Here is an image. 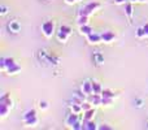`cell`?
Wrapping results in <instances>:
<instances>
[{"label": "cell", "mask_w": 148, "mask_h": 130, "mask_svg": "<svg viewBox=\"0 0 148 130\" xmlns=\"http://www.w3.org/2000/svg\"><path fill=\"white\" fill-rule=\"evenodd\" d=\"M21 72V66L18 65V64H16V65H13V66H10L9 69H8L5 73L7 74H9V76H14V74H17V73H20Z\"/></svg>", "instance_id": "cell-19"}, {"label": "cell", "mask_w": 148, "mask_h": 130, "mask_svg": "<svg viewBox=\"0 0 148 130\" xmlns=\"http://www.w3.org/2000/svg\"><path fill=\"white\" fill-rule=\"evenodd\" d=\"M143 29H144V31H146V36L148 38V23H146V25L143 26Z\"/></svg>", "instance_id": "cell-37"}, {"label": "cell", "mask_w": 148, "mask_h": 130, "mask_svg": "<svg viewBox=\"0 0 148 130\" xmlns=\"http://www.w3.org/2000/svg\"><path fill=\"white\" fill-rule=\"evenodd\" d=\"M99 130H112V126H109L108 124H101L99 125Z\"/></svg>", "instance_id": "cell-32"}, {"label": "cell", "mask_w": 148, "mask_h": 130, "mask_svg": "<svg viewBox=\"0 0 148 130\" xmlns=\"http://www.w3.org/2000/svg\"><path fill=\"white\" fill-rule=\"evenodd\" d=\"M83 129H86V130H97L99 126H97V124L95 122L94 120H90V121L83 120L82 121V130Z\"/></svg>", "instance_id": "cell-8"}, {"label": "cell", "mask_w": 148, "mask_h": 130, "mask_svg": "<svg viewBox=\"0 0 148 130\" xmlns=\"http://www.w3.org/2000/svg\"><path fill=\"white\" fill-rule=\"evenodd\" d=\"M73 130H82V122H81V120H79L78 122H77L75 125L73 126Z\"/></svg>", "instance_id": "cell-34"}, {"label": "cell", "mask_w": 148, "mask_h": 130, "mask_svg": "<svg viewBox=\"0 0 148 130\" xmlns=\"http://www.w3.org/2000/svg\"><path fill=\"white\" fill-rule=\"evenodd\" d=\"M40 30H42V34H43L47 39H49L53 35H56V23H55L53 20H47L42 23Z\"/></svg>", "instance_id": "cell-1"}, {"label": "cell", "mask_w": 148, "mask_h": 130, "mask_svg": "<svg viewBox=\"0 0 148 130\" xmlns=\"http://www.w3.org/2000/svg\"><path fill=\"white\" fill-rule=\"evenodd\" d=\"M125 14H126V17H127L129 21L133 20V16H134V5H133V3H131V1H129V3H126V4H125Z\"/></svg>", "instance_id": "cell-11"}, {"label": "cell", "mask_w": 148, "mask_h": 130, "mask_svg": "<svg viewBox=\"0 0 148 130\" xmlns=\"http://www.w3.org/2000/svg\"><path fill=\"white\" fill-rule=\"evenodd\" d=\"M38 122H39V120H38V117H36V116H34V117H31V118H29V120L23 121V124H25V125H27V126H36V125H38Z\"/></svg>", "instance_id": "cell-22"}, {"label": "cell", "mask_w": 148, "mask_h": 130, "mask_svg": "<svg viewBox=\"0 0 148 130\" xmlns=\"http://www.w3.org/2000/svg\"><path fill=\"white\" fill-rule=\"evenodd\" d=\"M136 38L138 39H143V38H147L146 36V31H144V29H143V26L142 28H138L136 29Z\"/></svg>", "instance_id": "cell-25"}, {"label": "cell", "mask_w": 148, "mask_h": 130, "mask_svg": "<svg viewBox=\"0 0 148 130\" xmlns=\"http://www.w3.org/2000/svg\"><path fill=\"white\" fill-rule=\"evenodd\" d=\"M34 116H36V111H35V109H29V111H26V112L23 113V116H22V121L29 120V118L34 117Z\"/></svg>", "instance_id": "cell-20"}, {"label": "cell", "mask_w": 148, "mask_h": 130, "mask_svg": "<svg viewBox=\"0 0 148 130\" xmlns=\"http://www.w3.org/2000/svg\"><path fill=\"white\" fill-rule=\"evenodd\" d=\"M129 1H131L134 4V3H139V0H129Z\"/></svg>", "instance_id": "cell-38"}, {"label": "cell", "mask_w": 148, "mask_h": 130, "mask_svg": "<svg viewBox=\"0 0 148 130\" xmlns=\"http://www.w3.org/2000/svg\"><path fill=\"white\" fill-rule=\"evenodd\" d=\"M8 29H9L10 33L17 34L21 31V25L17 22V21H10V22L8 23Z\"/></svg>", "instance_id": "cell-12"}, {"label": "cell", "mask_w": 148, "mask_h": 130, "mask_svg": "<svg viewBox=\"0 0 148 130\" xmlns=\"http://www.w3.org/2000/svg\"><path fill=\"white\" fill-rule=\"evenodd\" d=\"M69 38H70L69 34L64 33V31H61V30H57L56 31V39L60 42V43H66Z\"/></svg>", "instance_id": "cell-13"}, {"label": "cell", "mask_w": 148, "mask_h": 130, "mask_svg": "<svg viewBox=\"0 0 148 130\" xmlns=\"http://www.w3.org/2000/svg\"><path fill=\"white\" fill-rule=\"evenodd\" d=\"M101 96L103 98H112V99H114L116 94L110 89H104V90H103V92H101Z\"/></svg>", "instance_id": "cell-23"}, {"label": "cell", "mask_w": 148, "mask_h": 130, "mask_svg": "<svg viewBox=\"0 0 148 130\" xmlns=\"http://www.w3.org/2000/svg\"><path fill=\"white\" fill-rule=\"evenodd\" d=\"M78 1H79V0H78Z\"/></svg>", "instance_id": "cell-40"}, {"label": "cell", "mask_w": 148, "mask_h": 130, "mask_svg": "<svg viewBox=\"0 0 148 130\" xmlns=\"http://www.w3.org/2000/svg\"><path fill=\"white\" fill-rule=\"evenodd\" d=\"M39 108H40L42 111L48 109V103H47L46 100H40V102H39Z\"/></svg>", "instance_id": "cell-30"}, {"label": "cell", "mask_w": 148, "mask_h": 130, "mask_svg": "<svg viewBox=\"0 0 148 130\" xmlns=\"http://www.w3.org/2000/svg\"><path fill=\"white\" fill-rule=\"evenodd\" d=\"M101 8V4L97 1H91L88 3V4H86L83 8H81V9L78 10V16H91L94 14L95 12H97V10Z\"/></svg>", "instance_id": "cell-2"}, {"label": "cell", "mask_w": 148, "mask_h": 130, "mask_svg": "<svg viewBox=\"0 0 148 130\" xmlns=\"http://www.w3.org/2000/svg\"><path fill=\"white\" fill-rule=\"evenodd\" d=\"M0 104H4V105H7L8 108L12 109L13 108V100H12V98H10V95L9 94H3L1 98H0Z\"/></svg>", "instance_id": "cell-9"}, {"label": "cell", "mask_w": 148, "mask_h": 130, "mask_svg": "<svg viewBox=\"0 0 148 130\" xmlns=\"http://www.w3.org/2000/svg\"><path fill=\"white\" fill-rule=\"evenodd\" d=\"M113 100H114V99H112V98H103L101 105H110V104H113Z\"/></svg>", "instance_id": "cell-28"}, {"label": "cell", "mask_w": 148, "mask_h": 130, "mask_svg": "<svg viewBox=\"0 0 148 130\" xmlns=\"http://www.w3.org/2000/svg\"><path fill=\"white\" fill-rule=\"evenodd\" d=\"M70 107V111L74 113H77V115H81L82 112H83V109H82V105L81 104H77V103H70L69 104Z\"/></svg>", "instance_id": "cell-18"}, {"label": "cell", "mask_w": 148, "mask_h": 130, "mask_svg": "<svg viewBox=\"0 0 148 130\" xmlns=\"http://www.w3.org/2000/svg\"><path fill=\"white\" fill-rule=\"evenodd\" d=\"M77 1H78V0H65V3H66V4H69V5H73V4H75Z\"/></svg>", "instance_id": "cell-36"}, {"label": "cell", "mask_w": 148, "mask_h": 130, "mask_svg": "<svg viewBox=\"0 0 148 130\" xmlns=\"http://www.w3.org/2000/svg\"><path fill=\"white\" fill-rule=\"evenodd\" d=\"M87 100H88L94 107H97V105H101L103 96H101V94H91L87 96Z\"/></svg>", "instance_id": "cell-6"}, {"label": "cell", "mask_w": 148, "mask_h": 130, "mask_svg": "<svg viewBox=\"0 0 148 130\" xmlns=\"http://www.w3.org/2000/svg\"><path fill=\"white\" fill-rule=\"evenodd\" d=\"M48 61H51L53 65H59L60 64V59L59 57H55V56H48Z\"/></svg>", "instance_id": "cell-29"}, {"label": "cell", "mask_w": 148, "mask_h": 130, "mask_svg": "<svg viewBox=\"0 0 148 130\" xmlns=\"http://www.w3.org/2000/svg\"><path fill=\"white\" fill-rule=\"evenodd\" d=\"M81 105H82V109H83V112H86V111H88V109H91V108H92V104L88 102V100H84V102L82 103Z\"/></svg>", "instance_id": "cell-27"}, {"label": "cell", "mask_w": 148, "mask_h": 130, "mask_svg": "<svg viewBox=\"0 0 148 130\" xmlns=\"http://www.w3.org/2000/svg\"><path fill=\"white\" fill-rule=\"evenodd\" d=\"M91 33H94V29L91 28V26L87 23V25H82V26H79V34L81 35H84V36H87V35H90Z\"/></svg>", "instance_id": "cell-15"}, {"label": "cell", "mask_w": 148, "mask_h": 130, "mask_svg": "<svg viewBox=\"0 0 148 130\" xmlns=\"http://www.w3.org/2000/svg\"><path fill=\"white\" fill-rule=\"evenodd\" d=\"M78 121H79V115H77V113H74L70 111V112L66 115V117H65V125H66L68 128L73 129V126L75 125Z\"/></svg>", "instance_id": "cell-3"}, {"label": "cell", "mask_w": 148, "mask_h": 130, "mask_svg": "<svg viewBox=\"0 0 148 130\" xmlns=\"http://www.w3.org/2000/svg\"><path fill=\"white\" fill-rule=\"evenodd\" d=\"M81 90L87 95V96L91 95L92 94V81H90V79L84 81L83 83H82V86H81Z\"/></svg>", "instance_id": "cell-10"}, {"label": "cell", "mask_w": 148, "mask_h": 130, "mask_svg": "<svg viewBox=\"0 0 148 130\" xmlns=\"http://www.w3.org/2000/svg\"><path fill=\"white\" fill-rule=\"evenodd\" d=\"M7 13H8V7L7 5H1V7H0V14L5 16Z\"/></svg>", "instance_id": "cell-31"}, {"label": "cell", "mask_w": 148, "mask_h": 130, "mask_svg": "<svg viewBox=\"0 0 148 130\" xmlns=\"http://www.w3.org/2000/svg\"><path fill=\"white\" fill-rule=\"evenodd\" d=\"M135 107H138V108H142L143 107V103H144V100L143 99H135Z\"/></svg>", "instance_id": "cell-33"}, {"label": "cell", "mask_w": 148, "mask_h": 130, "mask_svg": "<svg viewBox=\"0 0 148 130\" xmlns=\"http://www.w3.org/2000/svg\"><path fill=\"white\" fill-rule=\"evenodd\" d=\"M103 86L97 81H92V94H101L103 92Z\"/></svg>", "instance_id": "cell-17"}, {"label": "cell", "mask_w": 148, "mask_h": 130, "mask_svg": "<svg viewBox=\"0 0 148 130\" xmlns=\"http://www.w3.org/2000/svg\"><path fill=\"white\" fill-rule=\"evenodd\" d=\"M92 60H94V63H95L96 65L104 64V56H103L100 52H95V54L92 55Z\"/></svg>", "instance_id": "cell-16"}, {"label": "cell", "mask_w": 148, "mask_h": 130, "mask_svg": "<svg viewBox=\"0 0 148 130\" xmlns=\"http://www.w3.org/2000/svg\"><path fill=\"white\" fill-rule=\"evenodd\" d=\"M77 23H78V26L87 25V23H88V16H78V18H77Z\"/></svg>", "instance_id": "cell-24"}, {"label": "cell", "mask_w": 148, "mask_h": 130, "mask_svg": "<svg viewBox=\"0 0 148 130\" xmlns=\"http://www.w3.org/2000/svg\"><path fill=\"white\" fill-rule=\"evenodd\" d=\"M86 41L88 42L90 44H99L103 42L101 39V34H97V33H91L90 35L86 36Z\"/></svg>", "instance_id": "cell-5"}, {"label": "cell", "mask_w": 148, "mask_h": 130, "mask_svg": "<svg viewBox=\"0 0 148 130\" xmlns=\"http://www.w3.org/2000/svg\"><path fill=\"white\" fill-rule=\"evenodd\" d=\"M16 64H17V63H16L14 59H12V57H1V59H0V69H1V72H7L10 66H13Z\"/></svg>", "instance_id": "cell-4"}, {"label": "cell", "mask_w": 148, "mask_h": 130, "mask_svg": "<svg viewBox=\"0 0 148 130\" xmlns=\"http://www.w3.org/2000/svg\"><path fill=\"white\" fill-rule=\"evenodd\" d=\"M114 3L117 5H125L127 3V0H114Z\"/></svg>", "instance_id": "cell-35"}, {"label": "cell", "mask_w": 148, "mask_h": 130, "mask_svg": "<svg viewBox=\"0 0 148 130\" xmlns=\"http://www.w3.org/2000/svg\"><path fill=\"white\" fill-rule=\"evenodd\" d=\"M101 39H103L104 43L109 44V43H112V42H114L116 39H117V35H116L113 31H104V33L101 34Z\"/></svg>", "instance_id": "cell-7"}, {"label": "cell", "mask_w": 148, "mask_h": 130, "mask_svg": "<svg viewBox=\"0 0 148 130\" xmlns=\"http://www.w3.org/2000/svg\"><path fill=\"white\" fill-rule=\"evenodd\" d=\"M59 30L64 31V33L69 34V35H72V33H73V29L70 28L69 25H61V26H60V28H59Z\"/></svg>", "instance_id": "cell-26"}, {"label": "cell", "mask_w": 148, "mask_h": 130, "mask_svg": "<svg viewBox=\"0 0 148 130\" xmlns=\"http://www.w3.org/2000/svg\"><path fill=\"white\" fill-rule=\"evenodd\" d=\"M95 116H96V108L92 107L91 109H88V111H86V112H83V120H86V121L94 120Z\"/></svg>", "instance_id": "cell-14"}, {"label": "cell", "mask_w": 148, "mask_h": 130, "mask_svg": "<svg viewBox=\"0 0 148 130\" xmlns=\"http://www.w3.org/2000/svg\"><path fill=\"white\" fill-rule=\"evenodd\" d=\"M148 0H139V3H147Z\"/></svg>", "instance_id": "cell-39"}, {"label": "cell", "mask_w": 148, "mask_h": 130, "mask_svg": "<svg viewBox=\"0 0 148 130\" xmlns=\"http://www.w3.org/2000/svg\"><path fill=\"white\" fill-rule=\"evenodd\" d=\"M9 112H10V108H8L7 105H4V104H0V117L1 118L7 117Z\"/></svg>", "instance_id": "cell-21"}]
</instances>
